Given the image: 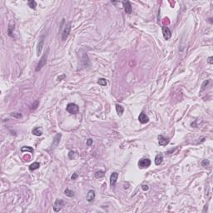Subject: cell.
I'll use <instances>...</instances> for the list:
<instances>
[{
    "instance_id": "obj_33",
    "label": "cell",
    "mask_w": 213,
    "mask_h": 213,
    "mask_svg": "<svg viewBox=\"0 0 213 213\" xmlns=\"http://www.w3.org/2000/svg\"><path fill=\"white\" fill-rule=\"evenodd\" d=\"M71 178H72V180H76L77 178H78V174H77V173H74V174H73V175L71 177Z\"/></svg>"
},
{
    "instance_id": "obj_19",
    "label": "cell",
    "mask_w": 213,
    "mask_h": 213,
    "mask_svg": "<svg viewBox=\"0 0 213 213\" xmlns=\"http://www.w3.org/2000/svg\"><path fill=\"white\" fill-rule=\"evenodd\" d=\"M28 5L32 9H35L37 7V3L35 1H34V0H29V1H28Z\"/></svg>"
},
{
    "instance_id": "obj_32",
    "label": "cell",
    "mask_w": 213,
    "mask_h": 213,
    "mask_svg": "<svg viewBox=\"0 0 213 213\" xmlns=\"http://www.w3.org/2000/svg\"><path fill=\"white\" fill-rule=\"evenodd\" d=\"M208 63L209 64H212L213 63V57H208Z\"/></svg>"
},
{
    "instance_id": "obj_2",
    "label": "cell",
    "mask_w": 213,
    "mask_h": 213,
    "mask_svg": "<svg viewBox=\"0 0 213 213\" xmlns=\"http://www.w3.org/2000/svg\"><path fill=\"white\" fill-rule=\"evenodd\" d=\"M66 110H67V112H69L70 114H77V113L79 112V106L77 105V104L71 102V103H68L67 105Z\"/></svg>"
},
{
    "instance_id": "obj_16",
    "label": "cell",
    "mask_w": 213,
    "mask_h": 213,
    "mask_svg": "<svg viewBox=\"0 0 213 213\" xmlns=\"http://www.w3.org/2000/svg\"><path fill=\"white\" fill-rule=\"evenodd\" d=\"M162 161H163V155L162 153L157 155L156 157H155V163H156V165H160L162 162Z\"/></svg>"
},
{
    "instance_id": "obj_23",
    "label": "cell",
    "mask_w": 213,
    "mask_h": 213,
    "mask_svg": "<svg viewBox=\"0 0 213 213\" xmlns=\"http://www.w3.org/2000/svg\"><path fill=\"white\" fill-rule=\"evenodd\" d=\"M104 176H105V173H104V172H102V171H98V172H97L95 173L96 178H102Z\"/></svg>"
},
{
    "instance_id": "obj_4",
    "label": "cell",
    "mask_w": 213,
    "mask_h": 213,
    "mask_svg": "<svg viewBox=\"0 0 213 213\" xmlns=\"http://www.w3.org/2000/svg\"><path fill=\"white\" fill-rule=\"evenodd\" d=\"M64 207V202L61 199H57L53 204V210L55 212H58Z\"/></svg>"
},
{
    "instance_id": "obj_6",
    "label": "cell",
    "mask_w": 213,
    "mask_h": 213,
    "mask_svg": "<svg viewBox=\"0 0 213 213\" xmlns=\"http://www.w3.org/2000/svg\"><path fill=\"white\" fill-rule=\"evenodd\" d=\"M44 39H45V35L43 34V35L40 37V39H39V41H38V46H37V55L38 56L40 55L42 50H43V43H44Z\"/></svg>"
},
{
    "instance_id": "obj_7",
    "label": "cell",
    "mask_w": 213,
    "mask_h": 213,
    "mask_svg": "<svg viewBox=\"0 0 213 213\" xmlns=\"http://www.w3.org/2000/svg\"><path fill=\"white\" fill-rule=\"evenodd\" d=\"M162 34H163V37L166 40H169L172 37V32L167 26L162 27Z\"/></svg>"
},
{
    "instance_id": "obj_11",
    "label": "cell",
    "mask_w": 213,
    "mask_h": 213,
    "mask_svg": "<svg viewBox=\"0 0 213 213\" xmlns=\"http://www.w3.org/2000/svg\"><path fill=\"white\" fill-rule=\"evenodd\" d=\"M118 172H113L112 173L111 177H110V184H111V186H114L117 183V181H118Z\"/></svg>"
},
{
    "instance_id": "obj_31",
    "label": "cell",
    "mask_w": 213,
    "mask_h": 213,
    "mask_svg": "<svg viewBox=\"0 0 213 213\" xmlns=\"http://www.w3.org/2000/svg\"><path fill=\"white\" fill-rule=\"evenodd\" d=\"M142 188L143 191H147V190L149 189V187H148L147 185H143V186H142Z\"/></svg>"
},
{
    "instance_id": "obj_22",
    "label": "cell",
    "mask_w": 213,
    "mask_h": 213,
    "mask_svg": "<svg viewBox=\"0 0 213 213\" xmlns=\"http://www.w3.org/2000/svg\"><path fill=\"white\" fill-rule=\"evenodd\" d=\"M64 194L67 196H69V197L74 196V192H73V191L69 190V189H66L65 191H64Z\"/></svg>"
},
{
    "instance_id": "obj_15",
    "label": "cell",
    "mask_w": 213,
    "mask_h": 213,
    "mask_svg": "<svg viewBox=\"0 0 213 213\" xmlns=\"http://www.w3.org/2000/svg\"><path fill=\"white\" fill-rule=\"evenodd\" d=\"M62 137V135L60 133L56 134V136L53 138V146H57L58 145V143L60 142V139Z\"/></svg>"
},
{
    "instance_id": "obj_27",
    "label": "cell",
    "mask_w": 213,
    "mask_h": 213,
    "mask_svg": "<svg viewBox=\"0 0 213 213\" xmlns=\"http://www.w3.org/2000/svg\"><path fill=\"white\" fill-rule=\"evenodd\" d=\"M209 164H210V162H209L208 160H203L202 162V165L203 166V167H207V166H208Z\"/></svg>"
},
{
    "instance_id": "obj_28",
    "label": "cell",
    "mask_w": 213,
    "mask_h": 213,
    "mask_svg": "<svg viewBox=\"0 0 213 213\" xmlns=\"http://www.w3.org/2000/svg\"><path fill=\"white\" fill-rule=\"evenodd\" d=\"M74 151H69V153H68V157H69V159H73V157H74Z\"/></svg>"
},
{
    "instance_id": "obj_20",
    "label": "cell",
    "mask_w": 213,
    "mask_h": 213,
    "mask_svg": "<svg viewBox=\"0 0 213 213\" xmlns=\"http://www.w3.org/2000/svg\"><path fill=\"white\" fill-rule=\"evenodd\" d=\"M21 151L22 152H24V151H29L31 153H34V149H33L31 146H22L21 148Z\"/></svg>"
},
{
    "instance_id": "obj_13",
    "label": "cell",
    "mask_w": 213,
    "mask_h": 213,
    "mask_svg": "<svg viewBox=\"0 0 213 213\" xmlns=\"http://www.w3.org/2000/svg\"><path fill=\"white\" fill-rule=\"evenodd\" d=\"M94 199H95V192H94V191L91 190V191H88V195H87V201L88 202H92Z\"/></svg>"
},
{
    "instance_id": "obj_8",
    "label": "cell",
    "mask_w": 213,
    "mask_h": 213,
    "mask_svg": "<svg viewBox=\"0 0 213 213\" xmlns=\"http://www.w3.org/2000/svg\"><path fill=\"white\" fill-rule=\"evenodd\" d=\"M123 3L125 12L127 14H131V13H132V5H131V3L129 1H123Z\"/></svg>"
},
{
    "instance_id": "obj_30",
    "label": "cell",
    "mask_w": 213,
    "mask_h": 213,
    "mask_svg": "<svg viewBox=\"0 0 213 213\" xmlns=\"http://www.w3.org/2000/svg\"><path fill=\"white\" fill-rule=\"evenodd\" d=\"M38 101H37V102H35V103L34 104H33V107H32V109H36L37 107H38Z\"/></svg>"
},
{
    "instance_id": "obj_24",
    "label": "cell",
    "mask_w": 213,
    "mask_h": 213,
    "mask_svg": "<svg viewBox=\"0 0 213 213\" xmlns=\"http://www.w3.org/2000/svg\"><path fill=\"white\" fill-rule=\"evenodd\" d=\"M11 116L13 117V118H21L22 117V114H21V113H19V112H13L11 114Z\"/></svg>"
},
{
    "instance_id": "obj_14",
    "label": "cell",
    "mask_w": 213,
    "mask_h": 213,
    "mask_svg": "<svg viewBox=\"0 0 213 213\" xmlns=\"http://www.w3.org/2000/svg\"><path fill=\"white\" fill-rule=\"evenodd\" d=\"M32 132H33V134H34V135L39 137V136H41L42 134H43V128H42V127H35V128L33 129Z\"/></svg>"
},
{
    "instance_id": "obj_9",
    "label": "cell",
    "mask_w": 213,
    "mask_h": 213,
    "mask_svg": "<svg viewBox=\"0 0 213 213\" xmlns=\"http://www.w3.org/2000/svg\"><path fill=\"white\" fill-rule=\"evenodd\" d=\"M138 120L142 124H145V123H147L149 122V118L145 114L144 112H142L138 117Z\"/></svg>"
},
{
    "instance_id": "obj_1",
    "label": "cell",
    "mask_w": 213,
    "mask_h": 213,
    "mask_svg": "<svg viewBox=\"0 0 213 213\" xmlns=\"http://www.w3.org/2000/svg\"><path fill=\"white\" fill-rule=\"evenodd\" d=\"M48 52H49V48H48V49L44 53H43V55L42 56V57L40 58L39 62H38V65H37V67H36V72L40 71L45 66V64H46V62H47V58H48Z\"/></svg>"
},
{
    "instance_id": "obj_12",
    "label": "cell",
    "mask_w": 213,
    "mask_h": 213,
    "mask_svg": "<svg viewBox=\"0 0 213 213\" xmlns=\"http://www.w3.org/2000/svg\"><path fill=\"white\" fill-rule=\"evenodd\" d=\"M82 62H83V67H86V68H87V67H89L91 66V62H90V60H89V57L86 53L83 54V60H82Z\"/></svg>"
},
{
    "instance_id": "obj_29",
    "label": "cell",
    "mask_w": 213,
    "mask_h": 213,
    "mask_svg": "<svg viewBox=\"0 0 213 213\" xmlns=\"http://www.w3.org/2000/svg\"><path fill=\"white\" fill-rule=\"evenodd\" d=\"M92 142H93V141H92V139L89 138V139H88V141H87V146H92Z\"/></svg>"
},
{
    "instance_id": "obj_18",
    "label": "cell",
    "mask_w": 213,
    "mask_h": 213,
    "mask_svg": "<svg viewBox=\"0 0 213 213\" xmlns=\"http://www.w3.org/2000/svg\"><path fill=\"white\" fill-rule=\"evenodd\" d=\"M40 167V164L38 163V162H34V163L32 164V165L29 167V170L30 171H34V170H37V169H38Z\"/></svg>"
},
{
    "instance_id": "obj_10",
    "label": "cell",
    "mask_w": 213,
    "mask_h": 213,
    "mask_svg": "<svg viewBox=\"0 0 213 213\" xmlns=\"http://www.w3.org/2000/svg\"><path fill=\"white\" fill-rule=\"evenodd\" d=\"M169 142H170V140L168 138L164 137L162 135L158 136V143H159L160 146H167Z\"/></svg>"
},
{
    "instance_id": "obj_26",
    "label": "cell",
    "mask_w": 213,
    "mask_h": 213,
    "mask_svg": "<svg viewBox=\"0 0 213 213\" xmlns=\"http://www.w3.org/2000/svg\"><path fill=\"white\" fill-rule=\"evenodd\" d=\"M209 83V80H206L205 82H204L203 83H202V89H201V92H202V91L204 90V89L206 88V86H207V84H208Z\"/></svg>"
},
{
    "instance_id": "obj_25",
    "label": "cell",
    "mask_w": 213,
    "mask_h": 213,
    "mask_svg": "<svg viewBox=\"0 0 213 213\" xmlns=\"http://www.w3.org/2000/svg\"><path fill=\"white\" fill-rule=\"evenodd\" d=\"M13 29H14V26H11L9 25V27H8V35H9L10 37H13Z\"/></svg>"
},
{
    "instance_id": "obj_21",
    "label": "cell",
    "mask_w": 213,
    "mask_h": 213,
    "mask_svg": "<svg viewBox=\"0 0 213 213\" xmlns=\"http://www.w3.org/2000/svg\"><path fill=\"white\" fill-rule=\"evenodd\" d=\"M97 84H99L100 86H106V84H107V82H106V80L105 79V78H99L98 81H97Z\"/></svg>"
},
{
    "instance_id": "obj_3",
    "label": "cell",
    "mask_w": 213,
    "mask_h": 213,
    "mask_svg": "<svg viewBox=\"0 0 213 213\" xmlns=\"http://www.w3.org/2000/svg\"><path fill=\"white\" fill-rule=\"evenodd\" d=\"M151 166V160L148 158H142L138 162V167L141 169L147 168Z\"/></svg>"
},
{
    "instance_id": "obj_17",
    "label": "cell",
    "mask_w": 213,
    "mask_h": 213,
    "mask_svg": "<svg viewBox=\"0 0 213 213\" xmlns=\"http://www.w3.org/2000/svg\"><path fill=\"white\" fill-rule=\"evenodd\" d=\"M116 110H117V112H118V116H122L123 112H124V108H123V106L119 105V104H116Z\"/></svg>"
},
{
    "instance_id": "obj_5",
    "label": "cell",
    "mask_w": 213,
    "mask_h": 213,
    "mask_svg": "<svg viewBox=\"0 0 213 213\" xmlns=\"http://www.w3.org/2000/svg\"><path fill=\"white\" fill-rule=\"evenodd\" d=\"M71 31V22H68V23L66 24L65 28H64L63 31H62V41H65L67 39V38L68 37L69 34H70Z\"/></svg>"
}]
</instances>
